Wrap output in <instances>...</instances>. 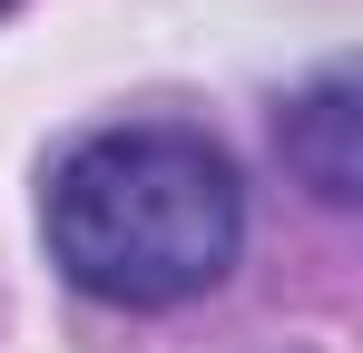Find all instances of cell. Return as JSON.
Returning <instances> with one entry per match:
<instances>
[{
    "mask_svg": "<svg viewBox=\"0 0 363 353\" xmlns=\"http://www.w3.org/2000/svg\"><path fill=\"white\" fill-rule=\"evenodd\" d=\"M285 167L324 196V206H354L363 196V108H354V79H324L285 108Z\"/></svg>",
    "mask_w": 363,
    "mask_h": 353,
    "instance_id": "2",
    "label": "cell"
},
{
    "mask_svg": "<svg viewBox=\"0 0 363 353\" xmlns=\"http://www.w3.org/2000/svg\"><path fill=\"white\" fill-rule=\"evenodd\" d=\"M245 245V186L196 128H108L50 176V255L99 304H186Z\"/></svg>",
    "mask_w": 363,
    "mask_h": 353,
    "instance_id": "1",
    "label": "cell"
},
{
    "mask_svg": "<svg viewBox=\"0 0 363 353\" xmlns=\"http://www.w3.org/2000/svg\"><path fill=\"white\" fill-rule=\"evenodd\" d=\"M0 10H10V0H0Z\"/></svg>",
    "mask_w": 363,
    "mask_h": 353,
    "instance_id": "3",
    "label": "cell"
}]
</instances>
